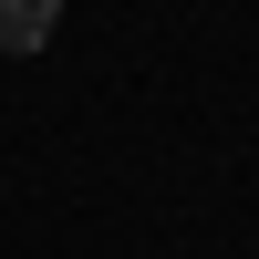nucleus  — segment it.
<instances>
[{
	"instance_id": "f257e3e1",
	"label": "nucleus",
	"mask_w": 259,
	"mask_h": 259,
	"mask_svg": "<svg viewBox=\"0 0 259 259\" xmlns=\"http://www.w3.org/2000/svg\"><path fill=\"white\" fill-rule=\"evenodd\" d=\"M52 31H62L52 0H0V52H41Z\"/></svg>"
}]
</instances>
